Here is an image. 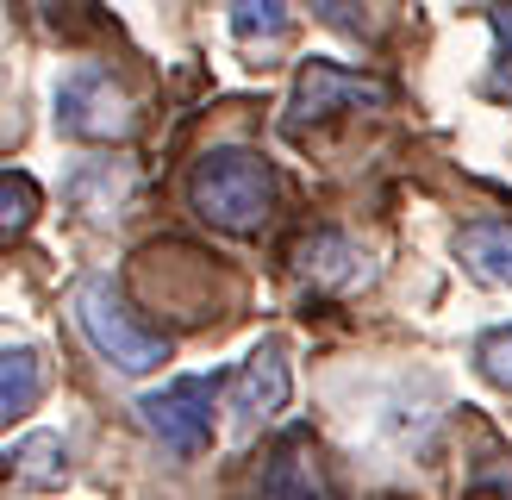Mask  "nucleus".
Instances as JSON below:
<instances>
[{"instance_id": "9", "label": "nucleus", "mask_w": 512, "mask_h": 500, "mask_svg": "<svg viewBox=\"0 0 512 500\" xmlns=\"http://www.w3.org/2000/svg\"><path fill=\"white\" fill-rule=\"evenodd\" d=\"M456 257L463 269H475L481 282L512 288V219H475L456 232Z\"/></svg>"}, {"instance_id": "16", "label": "nucleus", "mask_w": 512, "mask_h": 500, "mask_svg": "<svg viewBox=\"0 0 512 500\" xmlns=\"http://www.w3.org/2000/svg\"><path fill=\"white\" fill-rule=\"evenodd\" d=\"M475 500H512V457H500L475 475Z\"/></svg>"}, {"instance_id": "11", "label": "nucleus", "mask_w": 512, "mask_h": 500, "mask_svg": "<svg viewBox=\"0 0 512 500\" xmlns=\"http://www.w3.org/2000/svg\"><path fill=\"white\" fill-rule=\"evenodd\" d=\"M38 394H44L38 350H0V432H7L19 413H32Z\"/></svg>"}, {"instance_id": "8", "label": "nucleus", "mask_w": 512, "mask_h": 500, "mask_svg": "<svg viewBox=\"0 0 512 500\" xmlns=\"http://www.w3.org/2000/svg\"><path fill=\"white\" fill-rule=\"evenodd\" d=\"M294 269H300V282H313V288H350L356 269H363V250H356L350 232L325 225V232H306V238H300Z\"/></svg>"}, {"instance_id": "4", "label": "nucleus", "mask_w": 512, "mask_h": 500, "mask_svg": "<svg viewBox=\"0 0 512 500\" xmlns=\"http://www.w3.org/2000/svg\"><path fill=\"white\" fill-rule=\"evenodd\" d=\"M219 382L225 375H182V382H169V388H150V394H138V419L175 450V457H200V450H213Z\"/></svg>"}, {"instance_id": "14", "label": "nucleus", "mask_w": 512, "mask_h": 500, "mask_svg": "<svg viewBox=\"0 0 512 500\" xmlns=\"http://www.w3.org/2000/svg\"><path fill=\"white\" fill-rule=\"evenodd\" d=\"M475 369L488 375L500 394H512V325H494V332L475 338Z\"/></svg>"}, {"instance_id": "5", "label": "nucleus", "mask_w": 512, "mask_h": 500, "mask_svg": "<svg viewBox=\"0 0 512 500\" xmlns=\"http://www.w3.org/2000/svg\"><path fill=\"white\" fill-rule=\"evenodd\" d=\"M381 100H388L381 82H369V75H356L331 57H313L294 75V94H288V107H281V132H306V125H325L350 107H381Z\"/></svg>"}, {"instance_id": "1", "label": "nucleus", "mask_w": 512, "mask_h": 500, "mask_svg": "<svg viewBox=\"0 0 512 500\" xmlns=\"http://www.w3.org/2000/svg\"><path fill=\"white\" fill-rule=\"evenodd\" d=\"M188 200L194 213L219 225V232H256L269 213H275V169L244 144H219V150H200L194 169H188Z\"/></svg>"}, {"instance_id": "7", "label": "nucleus", "mask_w": 512, "mask_h": 500, "mask_svg": "<svg viewBox=\"0 0 512 500\" xmlns=\"http://www.w3.org/2000/svg\"><path fill=\"white\" fill-rule=\"evenodd\" d=\"M294 400V375H288V350L281 338H263L238 369V413L244 419H275Z\"/></svg>"}, {"instance_id": "2", "label": "nucleus", "mask_w": 512, "mask_h": 500, "mask_svg": "<svg viewBox=\"0 0 512 500\" xmlns=\"http://www.w3.org/2000/svg\"><path fill=\"white\" fill-rule=\"evenodd\" d=\"M75 319H82L88 344L113 369H125V375H150V369H163V357H169V338L144 332V325L125 313V300H119L113 282H82V288H75Z\"/></svg>"}, {"instance_id": "13", "label": "nucleus", "mask_w": 512, "mask_h": 500, "mask_svg": "<svg viewBox=\"0 0 512 500\" xmlns=\"http://www.w3.org/2000/svg\"><path fill=\"white\" fill-rule=\"evenodd\" d=\"M288 25H294L288 7H275V0H263V7H238V13H232V32H238V44H250V50H256V44H275Z\"/></svg>"}, {"instance_id": "12", "label": "nucleus", "mask_w": 512, "mask_h": 500, "mask_svg": "<svg viewBox=\"0 0 512 500\" xmlns=\"http://www.w3.org/2000/svg\"><path fill=\"white\" fill-rule=\"evenodd\" d=\"M38 207H44V194H38V182H32V175H13V169H0V244H7V238H19L25 225L38 219Z\"/></svg>"}, {"instance_id": "3", "label": "nucleus", "mask_w": 512, "mask_h": 500, "mask_svg": "<svg viewBox=\"0 0 512 500\" xmlns=\"http://www.w3.org/2000/svg\"><path fill=\"white\" fill-rule=\"evenodd\" d=\"M132 94H125L107 69H69L57 82V132L75 144H113L132 132Z\"/></svg>"}, {"instance_id": "6", "label": "nucleus", "mask_w": 512, "mask_h": 500, "mask_svg": "<svg viewBox=\"0 0 512 500\" xmlns=\"http://www.w3.org/2000/svg\"><path fill=\"white\" fill-rule=\"evenodd\" d=\"M256 500H325V475H319V444L306 425L281 432L263 457V475H256Z\"/></svg>"}, {"instance_id": "10", "label": "nucleus", "mask_w": 512, "mask_h": 500, "mask_svg": "<svg viewBox=\"0 0 512 500\" xmlns=\"http://www.w3.org/2000/svg\"><path fill=\"white\" fill-rule=\"evenodd\" d=\"M63 438L57 432H32L25 444L0 450V482H32V488H50L63 475Z\"/></svg>"}, {"instance_id": "15", "label": "nucleus", "mask_w": 512, "mask_h": 500, "mask_svg": "<svg viewBox=\"0 0 512 500\" xmlns=\"http://www.w3.org/2000/svg\"><path fill=\"white\" fill-rule=\"evenodd\" d=\"M494 25V69H488V94L512 107V7H488Z\"/></svg>"}]
</instances>
